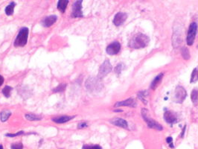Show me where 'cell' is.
<instances>
[{"label":"cell","instance_id":"1","mask_svg":"<svg viewBox=\"0 0 198 149\" xmlns=\"http://www.w3.org/2000/svg\"><path fill=\"white\" fill-rule=\"evenodd\" d=\"M149 41L150 40L147 36L139 33V34L135 35L130 40V43H129V46L132 48H136V49L144 48V47L147 46V44L149 43Z\"/></svg>","mask_w":198,"mask_h":149},{"label":"cell","instance_id":"2","mask_svg":"<svg viewBox=\"0 0 198 149\" xmlns=\"http://www.w3.org/2000/svg\"><path fill=\"white\" fill-rule=\"evenodd\" d=\"M29 30L26 27L21 28V30L19 32L18 35L16 37V40L14 41V46L16 47H22L25 46L28 41V37Z\"/></svg>","mask_w":198,"mask_h":149},{"label":"cell","instance_id":"3","mask_svg":"<svg viewBox=\"0 0 198 149\" xmlns=\"http://www.w3.org/2000/svg\"><path fill=\"white\" fill-rule=\"evenodd\" d=\"M147 110L146 109H142V115L143 119L145 121V122L147 123V126H148L149 128H153V129H156V130H163V127L160 124L157 122H156L155 120H153V119L150 118V117L147 116Z\"/></svg>","mask_w":198,"mask_h":149},{"label":"cell","instance_id":"4","mask_svg":"<svg viewBox=\"0 0 198 149\" xmlns=\"http://www.w3.org/2000/svg\"><path fill=\"white\" fill-rule=\"evenodd\" d=\"M187 96L186 90L182 86H177L175 89L174 94H173V101L176 103L181 104L184 101Z\"/></svg>","mask_w":198,"mask_h":149},{"label":"cell","instance_id":"5","mask_svg":"<svg viewBox=\"0 0 198 149\" xmlns=\"http://www.w3.org/2000/svg\"><path fill=\"white\" fill-rule=\"evenodd\" d=\"M197 30V25L195 22H192L190 25V26H189L187 38H186L187 44L189 46L193 45L194 42L195 37H196Z\"/></svg>","mask_w":198,"mask_h":149},{"label":"cell","instance_id":"6","mask_svg":"<svg viewBox=\"0 0 198 149\" xmlns=\"http://www.w3.org/2000/svg\"><path fill=\"white\" fill-rule=\"evenodd\" d=\"M86 87L90 91H96L101 89V84L97 78H90L86 82Z\"/></svg>","mask_w":198,"mask_h":149},{"label":"cell","instance_id":"7","mask_svg":"<svg viewBox=\"0 0 198 149\" xmlns=\"http://www.w3.org/2000/svg\"><path fill=\"white\" fill-rule=\"evenodd\" d=\"M112 67L111 64L110 63V61L108 60H106L104 63L102 64V65L101 66L100 69H99V72H98V76L99 78H104V76H106L108 73H110L112 71Z\"/></svg>","mask_w":198,"mask_h":149},{"label":"cell","instance_id":"8","mask_svg":"<svg viewBox=\"0 0 198 149\" xmlns=\"http://www.w3.org/2000/svg\"><path fill=\"white\" fill-rule=\"evenodd\" d=\"M82 2L83 0H77L74 3L72 7V17H82Z\"/></svg>","mask_w":198,"mask_h":149},{"label":"cell","instance_id":"9","mask_svg":"<svg viewBox=\"0 0 198 149\" xmlns=\"http://www.w3.org/2000/svg\"><path fill=\"white\" fill-rule=\"evenodd\" d=\"M120 49H121V45L119 42H114L112 43L111 44L107 47V53L110 55H115V54H118L119 52Z\"/></svg>","mask_w":198,"mask_h":149},{"label":"cell","instance_id":"10","mask_svg":"<svg viewBox=\"0 0 198 149\" xmlns=\"http://www.w3.org/2000/svg\"><path fill=\"white\" fill-rule=\"evenodd\" d=\"M127 15L124 13L119 12L116 14L114 19H113V23L116 26H119V25H122L124 22V21L127 20Z\"/></svg>","mask_w":198,"mask_h":149},{"label":"cell","instance_id":"11","mask_svg":"<svg viewBox=\"0 0 198 149\" xmlns=\"http://www.w3.org/2000/svg\"><path fill=\"white\" fill-rule=\"evenodd\" d=\"M164 119L166 122L171 124L176 123V121H177V117H176V114L172 111H170V110H166L165 112Z\"/></svg>","mask_w":198,"mask_h":149},{"label":"cell","instance_id":"12","mask_svg":"<svg viewBox=\"0 0 198 149\" xmlns=\"http://www.w3.org/2000/svg\"><path fill=\"white\" fill-rule=\"evenodd\" d=\"M116 107H136V101L134 98H129L128 99L124 100V101L117 102L116 104Z\"/></svg>","mask_w":198,"mask_h":149},{"label":"cell","instance_id":"13","mask_svg":"<svg viewBox=\"0 0 198 149\" xmlns=\"http://www.w3.org/2000/svg\"><path fill=\"white\" fill-rule=\"evenodd\" d=\"M110 123L114 125L118 126V127H122V128L127 129L128 128V124L124 119L121 118H114L112 120H110Z\"/></svg>","mask_w":198,"mask_h":149},{"label":"cell","instance_id":"14","mask_svg":"<svg viewBox=\"0 0 198 149\" xmlns=\"http://www.w3.org/2000/svg\"><path fill=\"white\" fill-rule=\"evenodd\" d=\"M57 17L55 15H51L49 17H47L46 18H45L43 21L42 24L44 27L46 28H48V27L51 26L54 22L57 21Z\"/></svg>","mask_w":198,"mask_h":149},{"label":"cell","instance_id":"15","mask_svg":"<svg viewBox=\"0 0 198 149\" xmlns=\"http://www.w3.org/2000/svg\"><path fill=\"white\" fill-rule=\"evenodd\" d=\"M74 118V116H62L55 117V118L52 119V121L54 122L57 123V124H63V123H66L67 122L70 121L71 119Z\"/></svg>","mask_w":198,"mask_h":149},{"label":"cell","instance_id":"16","mask_svg":"<svg viewBox=\"0 0 198 149\" xmlns=\"http://www.w3.org/2000/svg\"><path fill=\"white\" fill-rule=\"evenodd\" d=\"M69 0H59L58 3H57V9L61 13H64L66 9Z\"/></svg>","mask_w":198,"mask_h":149},{"label":"cell","instance_id":"17","mask_svg":"<svg viewBox=\"0 0 198 149\" xmlns=\"http://www.w3.org/2000/svg\"><path fill=\"white\" fill-rule=\"evenodd\" d=\"M163 73H160V74H158L157 76L156 77V78L153 79V81H152L151 84H150V88L152 89V90H155V89L157 87L158 84H160V82H161L162 79H163Z\"/></svg>","mask_w":198,"mask_h":149},{"label":"cell","instance_id":"18","mask_svg":"<svg viewBox=\"0 0 198 149\" xmlns=\"http://www.w3.org/2000/svg\"><path fill=\"white\" fill-rule=\"evenodd\" d=\"M11 115V112L9 110H3V111L1 112L0 114V119H1V121L2 122L7 121V120L9 119L10 116Z\"/></svg>","mask_w":198,"mask_h":149},{"label":"cell","instance_id":"19","mask_svg":"<svg viewBox=\"0 0 198 149\" xmlns=\"http://www.w3.org/2000/svg\"><path fill=\"white\" fill-rule=\"evenodd\" d=\"M15 5H16L15 2H11L10 5H8V6L6 7V8H5V13H6L7 15L11 16L14 14V10Z\"/></svg>","mask_w":198,"mask_h":149},{"label":"cell","instance_id":"20","mask_svg":"<svg viewBox=\"0 0 198 149\" xmlns=\"http://www.w3.org/2000/svg\"><path fill=\"white\" fill-rule=\"evenodd\" d=\"M191 98L194 105H197L198 103V91L197 90H192L191 94Z\"/></svg>","mask_w":198,"mask_h":149},{"label":"cell","instance_id":"21","mask_svg":"<svg viewBox=\"0 0 198 149\" xmlns=\"http://www.w3.org/2000/svg\"><path fill=\"white\" fill-rule=\"evenodd\" d=\"M198 81V67H197L194 69L193 70L191 76V83H194Z\"/></svg>","mask_w":198,"mask_h":149},{"label":"cell","instance_id":"22","mask_svg":"<svg viewBox=\"0 0 198 149\" xmlns=\"http://www.w3.org/2000/svg\"><path fill=\"white\" fill-rule=\"evenodd\" d=\"M25 118L27 119L29 121H39V120L42 119V117L40 116L34 115V114H26L25 115Z\"/></svg>","mask_w":198,"mask_h":149},{"label":"cell","instance_id":"23","mask_svg":"<svg viewBox=\"0 0 198 149\" xmlns=\"http://www.w3.org/2000/svg\"><path fill=\"white\" fill-rule=\"evenodd\" d=\"M11 90H12V87H10V86H6V87H4V89L2 90V93H3V95H5L6 98H9L10 95H11Z\"/></svg>","mask_w":198,"mask_h":149},{"label":"cell","instance_id":"24","mask_svg":"<svg viewBox=\"0 0 198 149\" xmlns=\"http://www.w3.org/2000/svg\"><path fill=\"white\" fill-rule=\"evenodd\" d=\"M182 56L183 57L185 60H189L190 58V54H189V51L187 48L184 47L182 48Z\"/></svg>","mask_w":198,"mask_h":149},{"label":"cell","instance_id":"25","mask_svg":"<svg viewBox=\"0 0 198 149\" xmlns=\"http://www.w3.org/2000/svg\"><path fill=\"white\" fill-rule=\"evenodd\" d=\"M147 95V92H140V93H139V94H138V97H139V98L143 103L147 104V101H146L145 99L146 95Z\"/></svg>","mask_w":198,"mask_h":149},{"label":"cell","instance_id":"26","mask_svg":"<svg viewBox=\"0 0 198 149\" xmlns=\"http://www.w3.org/2000/svg\"><path fill=\"white\" fill-rule=\"evenodd\" d=\"M82 149H102V148L99 145H84L83 146Z\"/></svg>","mask_w":198,"mask_h":149},{"label":"cell","instance_id":"27","mask_svg":"<svg viewBox=\"0 0 198 149\" xmlns=\"http://www.w3.org/2000/svg\"><path fill=\"white\" fill-rule=\"evenodd\" d=\"M66 84H61L58 87H57V88L54 89L53 91L54 93H62L66 90Z\"/></svg>","mask_w":198,"mask_h":149},{"label":"cell","instance_id":"28","mask_svg":"<svg viewBox=\"0 0 198 149\" xmlns=\"http://www.w3.org/2000/svg\"><path fill=\"white\" fill-rule=\"evenodd\" d=\"M11 149H22L23 145H22V143H15V144L11 145Z\"/></svg>","mask_w":198,"mask_h":149},{"label":"cell","instance_id":"29","mask_svg":"<svg viewBox=\"0 0 198 149\" xmlns=\"http://www.w3.org/2000/svg\"><path fill=\"white\" fill-rule=\"evenodd\" d=\"M22 134H24L23 131H20L18 133H16V134H7L6 137H18V136H20Z\"/></svg>","mask_w":198,"mask_h":149},{"label":"cell","instance_id":"30","mask_svg":"<svg viewBox=\"0 0 198 149\" xmlns=\"http://www.w3.org/2000/svg\"><path fill=\"white\" fill-rule=\"evenodd\" d=\"M122 68H123V64H120L116 67V69H115V71H116V72L117 73V74H120V73H121V70H122Z\"/></svg>","mask_w":198,"mask_h":149},{"label":"cell","instance_id":"31","mask_svg":"<svg viewBox=\"0 0 198 149\" xmlns=\"http://www.w3.org/2000/svg\"><path fill=\"white\" fill-rule=\"evenodd\" d=\"M166 142H167L168 144L169 145V146H170L171 148H174V145H173V139H172L171 137H168V138L166 139Z\"/></svg>","mask_w":198,"mask_h":149},{"label":"cell","instance_id":"32","mask_svg":"<svg viewBox=\"0 0 198 149\" xmlns=\"http://www.w3.org/2000/svg\"><path fill=\"white\" fill-rule=\"evenodd\" d=\"M86 127H87V124L86 122H81L78 124L79 128H84Z\"/></svg>","mask_w":198,"mask_h":149},{"label":"cell","instance_id":"33","mask_svg":"<svg viewBox=\"0 0 198 149\" xmlns=\"http://www.w3.org/2000/svg\"><path fill=\"white\" fill-rule=\"evenodd\" d=\"M4 83V78L0 74V86H2Z\"/></svg>","mask_w":198,"mask_h":149},{"label":"cell","instance_id":"34","mask_svg":"<svg viewBox=\"0 0 198 149\" xmlns=\"http://www.w3.org/2000/svg\"><path fill=\"white\" fill-rule=\"evenodd\" d=\"M186 126H185V127H183V131H182V133H181V137H182V138H183V136H184V134H185V130H186Z\"/></svg>","mask_w":198,"mask_h":149},{"label":"cell","instance_id":"35","mask_svg":"<svg viewBox=\"0 0 198 149\" xmlns=\"http://www.w3.org/2000/svg\"><path fill=\"white\" fill-rule=\"evenodd\" d=\"M0 149H3V147H2V145H0Z\"/></svg>","mask_w":198,"mask_h":149}]
</instances>
